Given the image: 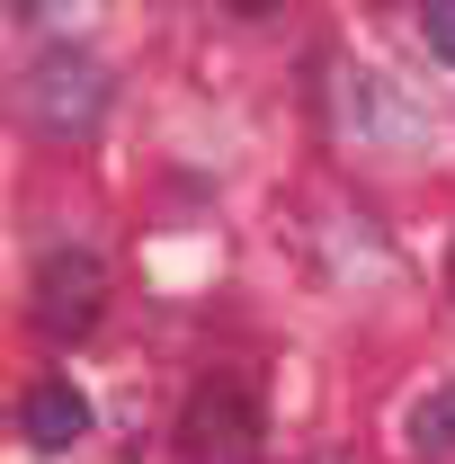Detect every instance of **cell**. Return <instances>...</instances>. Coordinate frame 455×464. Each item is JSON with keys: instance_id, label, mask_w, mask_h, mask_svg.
Listing matches in <instances>:
<instances>
[{"instance_id": "1", "label": "cell", "mask_w": 455, "mask_h": 464, "mask_svg": "<svg viewBox=\"0 0 455 464\" xmlns=\"http://www.w3.org/2000/svg\"><path fill=\"white\" fill-rule=\"evenodd\" d=\"M116 108V81L99 54H72V45H54V54L27 63V81H18V116L45 134V143H81V134H99Z\"/></svg>"}, {"instance_id": "2", "label": "cell", "mask_w": 455, "mask_h": 464, "mask_svg": "<svg viewBox=\"0 0 455 464\" xmlns=\"http://www.w3.org/2000/svg\"><path fill=\"white\" fill-rule=\"evenodd\" d=\"M322 99H331V125L348 143H393V152L429 143V116L411 108L393 81H375L366 63H322Z\"/></svg>"}, {"instance_id": "3", "label": "cell", "mask_w": 455, "mask_h": 464, "mask_svg": "<svg viewBox=\"0 0 455 464\" xmlns=\"http://www.w3.org/2000/svg\"><path fill=\"white\" fill-rule=\"evenodd\" d=\"M179 464H268V447H259V411H250V393L241 384H197L188 393V411H179Z\"/></svg>"}, {"instance_id": "4", "label": "cell", "mask_w": 455, "mask_h": 464, "mask_svg": "<svg viewBox=\"0 0 455 464\" xmlns=\"http://www.w3.org/2000/svg\"><path fill=\"white\" fill-rule=\"evenodd\" d=\"M99 313H108V268H99V250H54V259L36 268V286H27L36 340H90Z\"/></svg>"}, {"instance_id": "5", "label": "cell", "mask_w": 455, "mask_h": 464, "mask_svg": "<svg viewBox=\"0 0 455 464\" xmlns=\"http://www.w3.org/2000/svg\"><path fill=\"white\" fill-rule=\"evenodd\" d=\"M18 438H27L36 456H63V447H81V438H90V402H81V384H63V375L27 384V402H18Z\"/></svg>"}, {"instance_id": "6", "label": "cell", "mask_w": 455, "mask_h": 464, "mask_svg": "<svg viewBox=\"0 0 455 464\" xmlns=\"http://www.w3.org/2000/svg\"><path fill=\"white\" fill-rule=\"evenodd\" d=\"M402 447H411L420 464H429V456H455V384H438V393H420V402H411Z\"/></svg>"}, {"instance_id": "7", "label": "cell", "mask_w": 455, "mask_h": 464, "mask_svg": "<svg viewBox=\"0 0 455 464\" xmlns=\"http://www.w3.org/2000/svg\"><path fill=\"white\" fill-rule=\"evenodd\" d=\"M420 45L455 72V0H429V9H420Z\"/></svg>"}, {"instance_id": "8", "label": "cell", "mask_w": 455, "mask_h": 464, "mask_svg": "<svg viewBox=\"0 0 455 464\" xmlns=\"http://www.w3.org/2000/svg\"><path fill=\"white\" fill-rule=\"evenodd\" d=\"M313 464H357V456H348V447H331V456H313Z\"/></svg>"}, {"instance_id": "9", "label": "cell", "mask_w": 455, "mask_h": 464, "mask_svg": "<svg viewBox=\"0 0 455 464\" xmlns=\"http://www.w3.org/2000/svg\"><path fill=\"white\" fill-rule=\"evenodd\" d=\"M447 286H455V250H447Z\"/></svg>"}]
</instances>
